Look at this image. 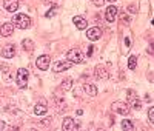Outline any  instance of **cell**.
Returning <instances> with one entry per match:
<instances>
[{"label": "cell", "instance_id": "cell-1", "mask_svg": "<svg viewBox=\"0 0 154 131\" xmlns=\"http://www.w3.org/2000/svg\"><path fill=\"white\" fill-rule=\"evenodd\" d=\"M12 25L17 26V28H20V30H26V28L31 26V19L26 14H16L14 23H12Z\"/></svg>", "mask_w": 154, "mask_h": 131}, {"label": "cell", "instance_id": "cell-2", "mask_svg": "<svg viewBox=\"0 0 154 131\" xmlns=\"http://www.w3.org/2000/svg\"><path fill=\"white\" fill-rule=\"evenodd\" d=\"M111 110L117 114H122V116H126L130 114V105L125 103V102H114L111 105Z\"/></svg>", "mask_w": 154, "mask_h": 131}, {"label": "cell", "instance_id": "cell-3", "mask_svg": "<svg viewBox=\"0 0 154 131\" xmlns=\"http://www.w3.org/2000/svg\"><path fill=\"white\" fill-rule=\"evenodd\" d=\"M68 60L71 62V63H82L83 62V52L80 51V49H71V51H68Z\"/></svg>", "mask_w": 154, "mask_h": 131}, {"label": "cell", "instance_id": "cell-4", "mask_svg": "<svg viewBox=\"0 0 154 131\" xmlns=\"http://www.w3.org/2000/svg\"><path fill=\"white\" fill-rule=\"evenodd\" d=\"M17 85L20 88H26L28 86V70L19 68L17 70Z\"/></svg>", "mask_w": 154, "mask_h": 131}, {"label": "cell", "instance_id": "cell-5", "mask_svg": "<svg viewBox=\"0 0 154 131\" xmlns=\"http://www.w3.org/2000/svg\"><path fill=\"white\" fill-rule=\"evenodd\" d=\"M49 63H51V59H49V56H46V54H43V56H40V57H37V60H35L37 68L42 70V71H46V70L49 68Z\"/></svg>", "mask_w": 154, "mask_h": 131}, {"label": "cell", "instance_id": "cell-6", "mask_svg": "<svg viewBox=\"0 0 154 131\" xmlns=\"http://www.w3.org/2000/svg\"><path fill=\"white\" fill-rule=\"evenodd\" d=\"M86 37H88L91 42H96V40H99V39L102 37V30L99 28V26H94V28H89V30L86 31Z\"/></svg>", "mask_w": 154, "mask_h": 131}, {"label": "cell", "instance_id": "cell-7", "mask_svg": "<svg viewBox=\"0 0 154 131\" xmlns=\"http://www.w3.org/2000/svg\"><path fill=\"white\" fill-rule=\"evenodd\" d=\"M71 62L69 60H62V62H57V63H54V67H53V71L54 73H62V71H66V70H69L71 68Z\"/></svg>", "mask_w": 154, "mask_h": 131}, {"label": "cell", "instance_id": "cell-8", "mask_svg": "<svg viewBox=\"0 0 154 131\" xmlns=\"http://www.w3.org/2000/svg\"><path fill=\"white\" fill-rule=\"evenodd\" d=\"M62 128L65 129V131H74V129H79L80 126H79V123H77L74 119H71V117H66V119L63 120Z\"/></svg>", "mask_w": 154, "mask_h": 131}, {"label": "cell", "instance_id": "cell-9", "mask_svg": "<svg viewBox=\"0 0 154 131\" xmlns=\"http://www.w3.org/2000/svg\"><path fill=\"white\" fill-rule=\"evenodd\" d=\"M117 8L116 6H108L106 8V11H105V19L109 22V23H112L116 19H117Z\"/></svg>", "mask_w": 154, "mask_h": 131}, {"label": "cell", "instance_id": "cell-10", "mask_svg": "<svg viewBox=\"0 0 154 131\" xmlns=\"http://www.w3.org/2000/svg\"><path fill=\"white\" fill-rule=\"evenodd\" d=\"M3 6L8 12H16L19 9V0H3Z\"/></svg>", "mask_w": 154, "mask_h": 131}, {"label": "cell", "instance_id": "cell-11", "mask_svg": "<svg viewBox=\"0 0 154 131\" xmlns=\"http://www.w3.org/2000/svg\"><path fill=\"white\" fill-rule=\"evenodd\" d=\"M16 56V46L14 45H6L2 49V57L3 59H12Z\"/></svg>", "mask_w": 154, "mask_h": 131}, {"label": "cell", "instance_id": "cell-12", "mask_svg": "<svg viewBox=\"0 0 154 131\" xmlns=\"http://www.w3.org/2000/svg\"><path fill=\"white\" fill-rule=\"evenodd\" d=\"M12 33H14V25H12L11 22L9 23H3L2 26H0V34H2L3 37H9Z\"/></svg>", "mask_w": 154, "mask_h": 131}, {"label": "cell", "instance_id": "cell-13", "mask_svg": "<svg viewBox=\"0 0 154 131\" xmlns=\"http://www.w3.org/2000/svg\"><path fill=\"white\" fill-rule=\"evenodd\" d=\"M126 96H128V100H130L131 103H134V108L136 110H139L140 108V100L137 99V94H136V91H128V93H126Z\"/></svg>", "mask_w": 154, "mask_h": 131}, {"label": "cell", "instance_id": "cell-14", "mask_svg": "<svg viewBox=\"0 0 154 131\" xmlns=\"http://www.w3.org/2000/svg\"><path fill=\"white\" fill-rule=\"evenodd\" d=\"M72 22H74V25H75L79 30H85L86 26H88V22H86L82 16H74V17H72Z\"/></svg>", "mask_w": 154, "mask_h": 131}, {"label": "cell", "instance_id": "cell-15", "mask_svg": "<svg viewBox=\"0 0 154 131\" xmlns=\"http://www.w3.org/2000/svg\"><path fill=\"white\" fill-rule=\"evenodd\" d=\"M46 105H43V103H37V105H34V114H37V116H42V114H46Z\"/></svg>", "mask_w": 154, "mask_h": 131}, {"label": "cell", "instance_id": "cell-16", "mask_svg": "<svg viewBox=\"0 0 154 131\" xmlns=\"http://www.w3.org/2000/svg\"><path fill=\"white\" fill-rule=\"evenodd\" d=\"M83 89H85V93H86L88 96H96V94H97V88H96L94 85H91V83L83 85Z\"/></svg>", "mask_w": 154, "mask_h": 131}, {"label": "cell", "instance_id": "cell-17", "mask_svg": "<svg viewBox=\"0 0 154 131\" xmlns=\"http://www.w3.org/2000/svg\"><path fill=\"white\" fill-rule=\"evenodd\" d=\"M22 46L25 48V51H34V42L31 39H25L22 42Z\"/></svg>", "mask_w": 154, "mask_h": 131}, {"label": "cell", "instance_id": "cell-18", "mask_svg": "<svg viewBox=\"0 0 154 131\" xmlns=\"http://www.w3.org/2000/svg\"><path fill=\"white\" fill-rule=\"evenodd\" d=\"M108 76V71L103 68V67H97L96 68V77L97 79H105Z\"/></svg>", "mask_w": 154, "mask_h": 131}, {"label": "cell", "instance_id": "cell-19", "mask_svg": "<svg viewBox=\"0 0 154 131\" xmlns=\"http://www.w3.org/2000/svg\"><path fill=\"white\" fill-rule=\"evenodd\" d=\"M71 86H72V80L68 77V79H65L62 83H60V88H62V91H69L71 89Z\"/></svg>", "mask_w": 154, "mask_h": 131}, {"label": "cell", "instance_id": "cell-20", "mask_svg": "<svg viewBox=\"0 0 154 131\" xmlns=\"http://www.w3.org/2000/svg\"><path fill=\"white\" fill-rule=\"evenodd\" d=\"M120 128L125 129V131H133V129H134V125H133L131 120H123V122L120 123Z\"/></svg>", "mask_w": 154, "mask_h": 131}, {"label": "cell", "instance_id": "cell-21", "mask_svg": "<svg viewBox=\"0 0 154 131\" xmlns=\"http://www.w3.org/2000/svg\"><path fill=\"white\" fill-rule=\"evenodd\" d=\"M136 65H137V56H131L130 60H128V68H130V70H136Z\"/></svg>", "mask_w": 154, "mask_h": 131}, {"label": "cell", "instance_id": "cell-22", "mask_svg": "<svg viewBox=\"0 0 154 131\" xmlns=\"http://www.w3.org/2000/svg\"><path fill=\"white\" fill-rule=\"evenodd\" d=\"M56 12H57V6H53V8H51V9L46 12V17H54Z\"/></svg>", "mask_w": 154, "mask_h": 131}, {"label": "cell", "instance_id": "cell-23", "mask_svg": "<svg viewBox=\"0 0 154 131\" xmlns=\"http://www.w3.org/2000/svg\"><path fill=\"white\" fill-rule=\"evenodd\" d=\"M148 119L151 123H154V108H149L148 110Z\"/></svg>", "mask_w": 154, "mask_h": 131}, {"label": "cell", "instance_id": "cell-24", "mask_svg": "<svg viewBox=\"0 0 154 131\" xmlns=\"http://www.w3.org/2000/svg\"><path fill=\"white\" fill-rule=\"evenodd\" d=\"M51 123V117H48V119H43L42 122H40V125H43V126H48Z\"/></svg>", "mask_w": 154, "mask_h": 131}, {"label": "cell", "instance_id": "cell-25", "mask_svg": "<svg viewBox=\"0 0 154 131\" xmlns=\"http://www.w3.org/2000/svg\"><path fill=\"white\" fill-rule=\"evenodd\" d=\"M103 2H105V0H93V3L96 6H102V5H103Z\"/></svg>", "mask_w": 154, "mask_h": 131}, {"label": "cell", "instance_id": "cell-26", "mask_svg": "<svg viewBox=\"0 0 154 131\" xmlns=\"http://www.w3.org/2000/svg\"><path fill=\"white\" fill-rule=\"evenodd\" d=\"M86 54H88V56H93V54H94V46H89V48H88V52H86Z\"/></svg>", "mask_w": 154, "mask_h": 131}, {"label": "cell", "instance_id": "cell-27", "mask_svg": "<svg viewBox=\"0 0 154 131\" xmlns=\"http://www.w3.org/2000/svg\"><path fill=\"white\" fill-rule=\"evenodd\" d=\"M125 45H126V46H130V45H131V42H130V39H128V37L125 39Z\"/></svg>", "mask_w": 154, "mask_h": 131}, {"label": "cell", "instance_id": "cell-28", "mask_svg": "<svg viewBox=\"0 0 154 131\" xmlns=\"http://www.w3.org/2000/svg\"><path fill=\"white\" fill-rule=\"evenodd\" d=\"M3 128H5V123H3L2 120H0V129H3Z\"/></svg>", "mask_w": 154, "mask_h": 131}, {"label": "cell", "instance_id": "cell-29", "mask_svg": "<svg viewBox=\"0 0 154 131\" xmlns=\"http://www.w3.org/2000/svg\"><path fill=\"white\" fill-rule=\"evenodd\" d=\"M43 2H45V3H49V2H51V0H43Z\"/></svg>", "mask_w": 154, "mask_h": 131}, {"label": "cell", "instance_id": "cell-30", "mask_svg": "<svg viewBox=\"0 0 154 131\" xmlns=\"http://www.w3.org/2000/svg\"><path fill=\"white\" fill-rule=\"evenodd\" d=\"M105 2H116V0H105Z\"/></svg>", "mask_w": 154, "mask_h": 131}]
</instances>
